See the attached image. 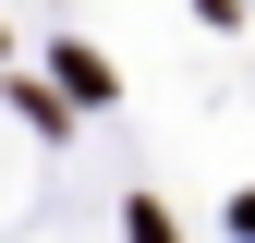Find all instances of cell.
<instances>
[{"mask_svg": "<svg viewBox=\"0 0 255 243\" xmlns=\"http://www.w3.org/2000/svg\"><path fill=\"white\" fill-rule=\"evenodd\" d=\"M49 61H61V85H73V98H110V61H98V49H49Z\"/></svg>", "mask_w": 255, "mask_h": 243, "instance_id": "cell-1", "label": "cell"}, {"mask_svg": "<svg viewBox=\"0 0 255 243\" xmlns=\"http://www.w3.org/2000/svg\"><path fill=\"white\" fill-rule=\"evenodd\" d=\"M122 231H134V243H182V231H170V207H146V195L122 207Z\"/></svg>", "mask_w": 255, "mask_h": 243, "instance_id": "cell-2", "label": "cell"}]
</instances>
